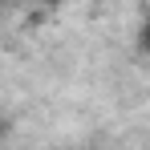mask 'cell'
<instances>
[{
	"label": "cell",
	"instance_id": "obj_2",
	"mask_svg": "<svg viewBox=\"0 0 150 150\" xmlns=\"http://www.w3.org/2000/svg\"><path fill=\"white\" fill-rule=\"evenodd\" d=\"M41 4H61V0H41Z\"/></svg>",
	"mask_w": 150,
	"mask_h": 150
},
{
	"label": "cell",
	"instance_id": "obj_1",
	"mask_svg": "<svg viewBox=\"0 0 150 150\" xmlns=\"http://www.w3.org/2000/svg\"><path fill=\"white\" fill-rule=\"evenodd\" d=\"M138 45H142V53H150V21L138 28Z\"/></svg>",
	"mask_w": 150,
	"mask_h": 150
},
{
	"label": "cell",
	"instance_id": "obj_3",
	"mask_svg": "<svg viewBox=\"0 0 150 150\" xmlns=\"http://www.w3.org/2000/svg\"><path fill=\"white\" fill-rule=\"evenodd\" d=\"M98 4H101V0H98Z\"/></svg>",
	"mask_w": 150,
	"mask_h": 150
}]
</instances>
